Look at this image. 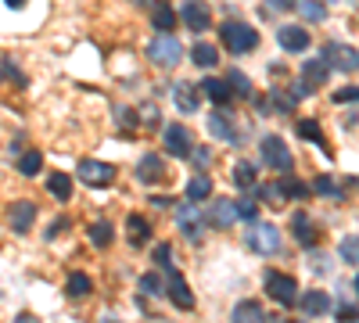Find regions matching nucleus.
Listing matches in <instances>:
<instances>
[{"instance_id": "nucleus-50", "label": "nucleus", "mask_w": 359, "mask_h": 323, "mask_svg": "<svg viewBox=\"0 0 359 323\" xmlns=\"http://www.w3.org/2000/svg\"><path fill=\"white\" fill-rule=\"evenodd\" d=\"M19 323H36L33 316H19Z\"/></svg>"}, {"instance_id": "nucleus-3", "label": "nucleus", "mask_w": 359, "mask_h": 323, "mask_svg": "<svg viewBox=\"0 0 359 323\" xmlns=\"http://www.w3.org/2000/svg\"><path fill=\"white\" fill-rule=\"evenodd\" d=\"M259 155H262V162H266L270 169H277V172H288L291 166H294V155H291V148H288V140L284 137H262V144H259Z\"/></svg>"}, {"instance_id": "nucleus-33", "label": "nucleus", "mask_w": 359, "mask_h": 323, "mask_svg": "<svg viewBox=\"0 0 359 323\" xmlns=\"http://www.w3.org/2000/svg\"><path fill=\"white\" fill-rule=\"evenodd\" d=\"M43 169V155H36V151H25L22 158H19V172L22 176H36Z\"/></svg>"}, {"instance_id": "nucleus-35", "label": "nucleus", "mask_w": 359, "mask_h": 323, "mask_svg": "<svg viewBox=\"0 0 359 323\" xmlns=\"http://www.w3.org/2000/svg\"><path fill=\"white\" fill-rule=\"evenodd\" d=\"M338 252H341V258H345L349 266H359V237H345Z\"/></svg>"}, {"instance_id": "nucleus-4", "label": "nucleus", "mask_w": 359, "mask_h": 323, "mask_svg": "<svg viewBox=\"0 0 359 323\" xmlns=\"http://www.w3.org/2000/svg\"><path fill=\"white\" fill-rule=\"evenodd\" d=\"M266 298H273L277 305H294L299 302V284L280 269H266Z\"/></svg>"}, {"instance_id": "nucleus-42", "label": "nucleus", "mask_w": 359, "mask_h": 323, "mask_svg": "<svg viewBox=\"0 0 359 323\" xmlns=\"http://www.w3.org/2000/svg\"><path fill=\"white\" fill-rule=\"evenodd\" d=\"M191 162H194V169L201 172V169H209L212 166V151H205V148H201V151H191Z\"/></svg>"}, {"instance_id": "nucleus-10", "label": "nucleus", "mask_w": 359, "mask_h": 323, "mask_svg": "<svg viewBox=\"0 0 359 323\" xmlns=\"http://www.w3.org/2000/svg\"><path fill=\"white\" fill-rule=\"evenodd\" d=\"M162 140H165V151L173 155V158H191V133H187V126H180V122H173V126H165V133H162Z\"/></svg>"}, {"instance_id": "nucleus-13", "label": "nucleus", "mask_w": 359, "mask_h": 323, "mask_svg": "<svg viewBox=\"0 0 359 323\" xmlns=\"http://www.w3.org/2000/svg\"><path fill=\"white\" fill-rule=\"evenodd\" d=\"M327 76H331V65H327L323 54H320V58H313V61H305V65H302V79H299V83H302L309 93H313L316 87L327 83Z\"/></svg>"}, {"instance_id": "nucleus-57", "label": "nucleus", "mask_w": 359, "mask_h": 323, "mask_svg": "<svg viewBox=\"0 0 359 323\" xmlns=\"http://www.w3.org/2000/svg\"><path fill=\"white\" fill-rule=\"evenodd\" d=\"M352 323H356V320H352Z\"/></svg>"}, {"instance_id": "nucleus-9", "label": "nucleus", "mask_w": 359, "mask_h": 323, "mask_svg": "<svg viewBox=\"0 0 359 323\" xmlns=\"http://www.w3.org/2000/svg\"><path fill=\"white\" fill-rule=\"evenodd\" d=\"M165 291H169V298H173V305H180V309H194V295H191V287H187L183 273L176 266L165 269Z\"/></svg>"}, {"instance_id": "nucleus-30", "label": "nucleus", "mask_w": 359, "mask_h": 323, "mask_svg": "<svg viewBox=\"0 0 359 323\" xmlns=\"http://www.w3.org/2000/svg\"><path fill=\"white\" fill-rule=\"evenodd\" d=\"M112 237H115V230H112V223H93L90 226V241H93V248H108L112 245Z\"/></svg>"}, {"instance_id": "nucleus-38", "label": "nucleus", "mask_w": 359, "mask_h": 323, "mask_svg": "<svg viewBox=\"0 0 359 323\" xmlns=\"http://www.w3.org/2000/svg\"><path fill=\"white\" fill-rule=\"evenodd\" d=\"M313 190L316 194H327V198H338V187H334V180H331V176H316V180H313Z\"/></svg>"}, {"instance_id": "nucleus-28", "label": "nucleus", "mask_w": 359, "mask_h": 323, "mask_svg": "<svg viewBox=\"0 0 359 323\" xmlns=\"http://www.w3.org/2000/svg\"><path fill=\"white\" fill-rule=\"evenodd\" d=\"M151 22H154V29L159 32H173V25H176V11L169 8V4H159L151 11Z\"/></svg>"}, {"instance_id": "nucleus-52", "label": "nucleus", "mask_w": 359, "mask_h": 323, "mask_svg": "<svg viewBox=\"0 0 359 323\" xmlns=\"http://www.w3.org/2000/svg\"><path fill=\"white\" fill-rule=\"evenodd\" d=\"M104 323H112V316H104Z\"/></svg>"}, {"instance_id": "nucleus-21", "label": "nucleus", "mask_w": 359, "mask_h": 323, "mask_svg": "<svg viewBox=\"0 0 359 323\" xmlns=\"http://www.w3.org/2000/svg\"><path fill=\"white\" fill-rule=\"evenodd\" d=\"M148 237H151V223H148L144 216H137V212H133V216L126 219V241H130L133 248H140Z\"/></svg>"}, {"instance_id": "nucleus-32", "label": "nucleus", "mask_w": 359, "mask_h": 323, "mask_svg": "<svg viewBox=\"0 0 359 323\" xmlns=\"http://www.w3.org/2000/svg\"><path fill=\"white\" fill-rule=\"evenodd\" d=\"M299 11L305 14V22H323L327 19V4H323V0H299Z\"/></svg>"}, {"instance_id": "nucleus-25", "label": "nucleus", "mask_w": 359, "mask_h": 323, "mask_svg": "<svg viewBox=\"0 0 359 323\" xmlns=\"http://www.w3.org/2000/svg\"><path fill=\"white\" fill-rule=\"evenodd\" d=\"M205 198H212V180H209L205 172H198L194 180L187 183V201L198 205V201H205Z\"/></svg>"}, {"instance_id": "nucleus-46", "label": "nucleus", "mask_w": 359, "mask_h": 323, "mask_svg": "<svg viewBox=\"0 0 359 323\" xmlns=\"http://www.w3.org/2000/svg\"><path fill=\"white\" fill-rule=\"evenodd\" d=\"M313 273H331V258H327V255H313Z\"/></svg>"}, {"instance_id": "nucleus-40", "label": "nucleus", "mask_w": 359, "mask_h": 323, "mask_svg": "<svg viewBox=\"0 0 359 323\" xmlns=\"http://www.w3.org/2000/svg\"><path fill=\"white\" fill-rule=\"evenodd\" d=\"M238 216H241V219H255V216H259V201H255V198H241V201H238Z\"/></svg>"}, {"instance_id": "nucleus-6", "label": "nucleus", "mask_w": 359, "mask_h": 323, "mask_svg": "<svg viewBox=\"0 0 359 323\" xmlns=\"http://www.w3.org/2000/svg\"><path fill=\"white\" fill-rule=\"evenodd\" d=\"M244 241H248V248L259 252V255H277L280 252V230L273 223H255Z\"/></svg>"}, {"instance_id": "nucleus-49", "label": "nucleus", "mask_w": 359, "mask_h": 323, "mask_svg": "<svg viewBox=\"0 0 359 323\" xmlns=\"http://www.w3.org/2000/svg\"><path fill=\"white\" fill-rule=\"evenodd\" d=\"M25 4V0H8V8H22Z\"/></svg>"}, {"instance_id": "nucleus-55", "label": "nucleus", "mask_w": 359, "mask_h": 323, "mask_svg": "<svg viewBox=\"0 0 359 323\" xmlns=\"http://www.w3.org/2000/svg\"><path fill=\"white\" fill-rule=\"evenodd\" d=\"M0 298H4V291H0Z\"/></svg>"}, {"instance_id": "nucleus-29", "label": "nucleus", "mask_w": 359, "mask_h": 323, "mask_svg": "<svg viewBox=\"0 0 359 323\" xmlns=\"http://www.w3.org/2000/svg\"><path fill=\"white\" fill-rule=\"evenodd\" d=\"M90 291H93V280L86 277V273H80V269H76L72 277H69V298H86Z\"/></svg>"}, {"instance_id": "nucleus-45", "label": "nucleus", "mask_w": 359, "mask_h": 323, "mask_svg": "<svg viewBox=\"0 0 359 323\" xmlns=\"http://www.w3.org/2000/svg\"><path fill=\"white\" fill-rule=\"evenodd\" d=\"M115 115H119V122L126 126V129H133V126H137V115H133L130 108H115Z\"/></svg>"}, {"instance_id": "nucleus-5", "label": "nucleus", "mask_w": 359, "mask_h": 323, "mask_svg": "<svg viewBox=\"0 0 359 323\" xmlns=\"http://www.w3.org/2000/svg\"><path fill=\"white\" fill-rule=\"evenodd\" d=\"M173 219H176V226H180V234L191 241V245H201V237H205V216L194 208V201L191 205H180V208H173Z\"/></svg>"}, {"instance_id": "nucleus-2", "label": "nucleus", "mask_w": 359, "mask_h": 323, "mask_svg": "<svg viewBox=\"0 0 359 323\" xmlns=\"http://www.w3.org/2000/svg\"><path fill=\"white\" fill-rule=\"evenodd\" d=\"M223 43L230 47V54H252L259 47V32L248 22H227L223 25Z\"/></svg>"}, {"instance_id": "nucleus-48", "label": "nucleus", "mask_w": 359, "mask_h": 323, "mask_svg": "<svg viewBox=\"0 0 359 323\" xmlns=\"http://www.w3.org/2000/svg\"><path fill=\"white\" fill-rule=\"evenodd\" d=\"M65 226H69V223H65V219H58V223H54V226H51V230H47V241H54V237H58V234H61V230H65Z\"/></svg>"}, {"instance_id": "nucleus-14", "label": "nucleus", "mask_w": 359, "mask_h": 323, "mask_svg": "<svg viewBox=\"0 0 359 323\" xmlns=\"http://www.w3.org/2000/svg\"><path fill=\"white\" fill-rule=\"evenodd\" d=\"M209 133L216 137V140H227V144H238V129H233V119L227 115L223 108H216V111H209Z\"/></svg>"}, {"instance_id": "nucleus-41", "label": "nucleus", "mask_w": 359, "mask_h": 323, "mask_svg": "<svg viewBox=\"0 0 359 323\" xmlns=\"http://www.w3.org/2000/svg\"><path fill=\"white\" fill-rule=\"evenodd\" d=\"M334 101H338V104H359V87H341V90L334 93Z\"/></svg>"}, {"instance_id": "nucleus-12", "label": "nucleus", "mask_w": 359, "mask_h": 323, "mask_svg": "<svg viewBox=\"0 0 359 323\" xmlns=\"http://www.w3.org/2000/svg\"><path fill=\"white\" fill-rule=\"evenodd\" d=\"M209 226H216V230H227V226H233L241 216H238V201H230V198H216L212 208H209Z\"/></svg>"}, {"instance_id": "nucleus-44", "label": "nucleus", "mask_w": 359, "mask_h": 323, "mask_svg": "<svg viewBox=\"0 0 359 323\" xmlns=\"http://www.w3.org/2000/svg\"><path fill=\"white\" fill-rule=\"evenodd\" d=\"M356 316H359V309H356V305H352V302H341V309H338V320H341V323H352Z\"/></svg>"}, {"instance_id": "nucleus-18", "label": "nucleus", "mask_w": 359, "mask_h": 323, "mask_svg": "<svg viewBox=\"0 0 359 323\" xmlns=\"http://www.w3.org/2000/svg\"><path fill=\"white\" fill-rule=\"evenodd\" d=\"M230 323H266V313H262V305H259V302L244 298V302H238V305H233Z\"/></svg>"}, {"instance_id": "nucleus-8", "label": "nucleus", "mask_w": 359, "mask_h": 323, "mask_svg": "<svg viewBox=\"0 0 359 323\" xmlns=\"http://www.w3.org/2000/svg\"><path fill=\"white\" fill-rule=\"evenodd\" d=\"M323 61L331 65V69H341V72H359V51L356 47H345V43H327Z\"/></svg>"}, {"instance_id": "nucleus-20", "label": "nucleus", "mask_w": 359, "mask_h": 323, "mask_svg": "<svg viewBox=\"0 0 359 323\" xmlns=\"http://www.w3.org/2000/svg\"><path fill=\"white\" fill-rule=\"evenodd\" d=\"M201 93H205L209 101H216V104H227L230 97H233V90H230V83H227V79H216V76L201 79Z\"/></svg>"}, {"instance_id": "nucleus-7", "label": "nucleus", "mask_w": 359, "mask_h": 323, "mask_svg": "<svg viewBox=\"0 0 359 323\" xmlns=\"http://www.w3.org/2000/svg\"><path fill=\"white\" fill-rule=\"evenodd\" d=\"M80 180L86 183V187H108L115 180V166H108V162H97V158H83L80 162Z\"/></svg>"}, {"instance_id": "nucleus-15", "label": "nucleus", "mask_w": 359, "mask_h": 323, "mask_svg": "<svg viewBox=\"0 0 359 323\" xmlns=\"http://www.w3.org/2000/svg\"><path fill=\"white\" fill-rule=\"evenodd\" d=\"M277 43L284 47V51H291V54H302V51H309V32L302 25H280Z\"/></svg>"}, {"instance_id": "nucleus-53", "label": "nucleus", "mask_w": 359, "mask_h": 323, "mask_svg": "<svg viewBox=\"0 0 359 323\" xmlns=\"http://www.w3.org/2000/svg\"><path fill=\"white\" fill-rule=\"evenodd\" d=\"M284 323H299V320H284Z\"/></svg>"}, {"instance_id": "nucleus-34", "label": "nucleus", "mask_w": 359, "mask_h": 323, "mask_svg": "<svg viewBox=\"0 0 359 323\" xmlns=\"http://www.w3.org/2000/svg\"><path fill=\"white\" fill-rule=\"evenodd\" d=\"M280 190H284V198H309L313 194V187H305L302 180H280Z\"/></svg>"}, {"instance_id": "nucleus-39", "label": "nucleus", "mask_w": 359, "mask_h": 323, "mask_svg": "<svg viewBox=\"0 0 359 323\" xmlns=\"http://www.w3.org/2000/svg\"><path fill=\"white\" fill-rule=\"evenodd\" d=\"M140 291H144V295H162V280L154 277V273H144V277H140Z\"/></svg>"}, {"instance_id": "nucleus-11", "label": "nucleus", "mask_w": 359, "mask_h": 323, "mask_svg": "<svg viewBox=\"0 0 359 323\" xmlns=\"http://www.w3.org/2000/svg\"><path fill=\"white\" fill-rule=\"evenodd\" d=\"M180 19L187 22V29H191V32H205L209 22H212V14H209V8H205V0H183Z\"/></svg>"}, {"instance_id": "nucleus-1", "label": "nucleus", "mask_w": 359, "mask_h": 323, "mask_svg": "<svg viewBox=\"0 0 359 323\" xmlns=\"http://www.w3.org/2000/svg\"><path fill=\"white\" fill-rule=\"evenodd\" d=\"M148 58L154 65H162V69H176L180 58H183V47H180V40L173 36V32H159V36L148 43Z\"/></svg>"}, {"instance_id": "nucleus-51", "label": "nucleus", "mask_w": 359, "mask_h": 323, "mask_svg": "<svg viewBox=\"0 0 359 323\" xmlns=\"http://www.w3.org/2000/svg\"><path fill=\"white\" fill-rule=\"evenodd\" d=\"M133 4H137V8H144V4H148V0H133Z\"/></svg>"}, {"instance_id": "nucleus-37", "label": "nucleus", "mask_w": 359, "mask_h": 323, "mask_svg": "<svg viewBox=\"0 0 359 323\" xmlns=\"http://www.w3.org/2000/svg\"><path fill=\"white\" fill-rule=\"evenodd\" d=\"M140 122H144L148 129H159V126H162L159 108H154V104H144V108H140Z\"/></svg>"}, {"instance_id": "nucleus-27", "label": "nucleus", "mask_w": 359, "mask_h": 323, "mask_svg": "<svg viewBox=\"0 0 359 323\" xmlns=\"http://www.w3.org/2000/svg\"><path fill=\"white\" fill-rule=\"evenodd\" d=\"M47 190H51L58 201H69V198H72V180H69L65 172H51V180H47Z\"/></svg>"}, {"instance_id": "nucleus-54", "label": "nucleus", "mask_w": 359, "mask_h": 323, "mask_svg": "<svg viewBox=\"0 0 359 323\" xmlns=\"http://www.w3.org/2000/svg\"><path fill=\"white\" fill-rule=\"evenodd\" d=\"M356 291H359V280H356Z\"/></svg>"}, {"instance_id": "nucleus-19", "label": "nucleus", "mask_w": 359, "mask_h": 323, "mask_svg": "<svg viewBox=\"0 0 359 323\" xmlns=\"http://www.w3.org/2000/svg\"><path fill=\"white\" fill-rule=\"evenodd\" d=\"M137 176H140V180H144V183H159L162 180V176H165V162H162V155H144V158H140V166H137Z\"/></svg>"}, {"instance_id": "nucleus-23", "label": "nucleus", "mask_w": 359, "mask_h": 323, "mask_svg": "<svg viewBox=\"0 0 359 323\" xmlns=\"http://www.w3.org/2000/svg\"><path fill=\"white\" fill-rule=\"evenodd\" d=\"M191 58H194L198 69H216V61H220V51H216L212 43L198 40V43H194V51H191Z\"/></svg>"}, {"instance_id": "nucleus-16", "label": "nucleus", "mask_w": 359, "mask_h": 323, "mask_svg": "<svg viewBox=\"0 0 359 323\" xmlns=\"http://www.w3.org/2000/svg\"><path fill=\"white\" fill-rule=\"evenodd\" d=\"M8 223L14 234H29V226L36 223V205L33 201H14L11 212H8Z\"/></svg>"}, {"instance_id": "nucleus-56", "label": "nucleus", "mask_w": 359, "mask_h": 323, "mask_svg": "<svg viewBox=\"0 0 359 323\" xmlns=\"http://www.w3.org/2000/svg\"><path fill=\"white\" fill-rule=\"evenodd\" d=\"M323 4H327V0H323Z\"/></svg>"}, {"instance_id": "nucleus-43", "label": "nucleus", "mask_w": 359, "mask_h": 323, "mask_svg": "<svg viewBox=\"0 0 359 323\" xmlns=\"http://www.w3.org/2000/svg\"><path fill=\"white\" fill-rule=\"evenodd\" d=\"M154 263H159V266H173V248H169V245H159V248H154Z\"/></svg>"}, {"instance_id": "nucleus-26", "label": "nucleus", "mask_w": 359, "mask_h": 323, "mask_svg": "<svg viewBox=\"0 0 359 323\" xmlns=\"http://www.w3.org/2000/svg\"><path fill=\"white\" fill-rule=\"evenodd\" d=\"M173 101H176V108L180 111H198V101H194V87L191 83H173Z\"/></svg>"}, {"instance_id": "nucleus-24", "label": "nucleus", "mask_w": 359, "mask_h": 323, "mask_svg": "<svg viewBox=\"0 0 359 323\" xmlns=\"http://www.w3.org/2000/svg\"><path fill=\"white\" fill-rule=\"evenodd\" d=\"M233 183H238L241 190H252L259 183V169L252 166V162H238V166H233Z\"/></svg>"}, {"instance_id": "nucleus-36", "label": "nucleus", "mask_w": 359, "mask_h": 323, "mask_svg": "<svg viewBox=\"0 0 359 323\" xmlns=\"http://www.w3.org/2000/svg\"><path fill=\"white\" fill-rule=\"evenodd\" d=\"M299 137L302 140H316L320 148H323V133H320V126L313 122V119H305V122H299Z\"/></svg>"}, {"instance_id": "nucleus-17", "label": "nucleus", "mask_w": 359, "mask_h": 323, "mask_svg": "<svg viewBox=\"0 0 359 323\" xmlns=\"http://www.w3.org/2000/svg\"><path fill=\"white\" fill-rule=\"evenodd\" d=\"M299 305L305 316H323L331 313V295L327 291H305V295H299Z\"/></svg>"}, {"instance_id": "nucleus-31", "label": "nucleus", "mask_w": 359, "mask_h": 323, "mask_svg": "<svg viewBox=\"0 0 359 323\" xmlns=\"http://www.w3.org/2000/svg\"><path fill=\"white\" fill-rule=\"evenodd\" d=\"M227 83H230V90L238 93V97H252V79H248V76H244L241 69H230Z\"/></svg>"}, {"instance_id": "nucleus-22", "label": "nucleus", "mask_w": 359, "mask_h": 323, "mask_svg": "<svg viewBox=\"0 0 359 323\" xmlns=\"http://www.w3.org/2000/svg\"><path fill=\"white\" fill-rule=\"evenodd\" d=\"M291 226H294V237H299L302 248H313L316 245V230H313V223H309L305 212H294L291 216Z\"/></svg>"}, {"instance_id": "nucleus-47", "label": "nucleus", "mask_w": 359, "mask_h": 323, "mask_svg": "<svg viewBox=\"0 0 359 323\" xmlns=\"http://www.w3.org/2000/svg\"><path fill=\"white\" fill-rule=\"evenodd\" d=\"M270 4L280 8V11H294V8H299V0H270Z\"/></svg>"}]
</instances>
